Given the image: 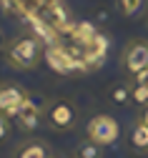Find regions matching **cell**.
I'll return each mask as SVG.
<instances>
[{"label": "cell", "mask_w": 148, "mask_h": 158, "mask_svg": "<svg viewBox=\"0 0 148 158\" xmlns=\"http://www.w3.org/2000/svg\"><path fill=\"white\" fill-rule=\"evenodd\" d=\"M3 58L15 70H35L45 60V45L35 35H18V38L5 43Z\"/></svg>", "instance_id": "obj_1"}, {"label": "cell", "mask_w": 148, "mask_h": 158, "mask_svg": "<svg viewBox=\"0 0 148 158\" xmlns=\"http://www.w3.org/2000/svg\"><path fill=\"white\" fill-rule=\"evenodd\" d=\"M43 113H45V123L48 128L58 131V133H68L78 126V106L68 98H50L43 103Z\"/></svg>", "instance_id": "obj_2"}, {"label": "cell", "mask_w": 148, "mask_h": 158, "mask_svg": "<svg viewBox=\"0 0 148 158\" xmlns=\"http://www.w3.org/2000/svg\"><path fill=\"white\" fill-rule=\"evenodd\" d=\"M118 135H121V126H118L116 118L108 115V113L93 115L88 121V126H86V138H91L93 143H98L103 148L105 146H113L118 141Z\"/></svg>", "instance_id": "obj_3"}, {"label": "cell", "mask_w": 148, "mask_h": 158, "mask_svg": "<svg viewBox=\"0 0 148 158\" xmlns=\"http://www.w3.org/2000/svg\"><path fill=\"white\" fill-rule=\"evenodd\" d=\"M118 63L123 68L125 75H136L141 70H148V40H143V38H133L131 43H125Z\"/></svg>", "instance_id": "obj_4"}, {"label": "cell", "mask_w": 148, "mask_h": 158, "mask_svg": "<svg viewBox=\"0 0 148 158\" xmlns=\"http://www.w3.org/2000/svg\"><path fill=\"white\" fill-rule=\"evenodd\" d=\"M28 101H30V93L23 85H18L13 81H3L0 83V115L15 118Z\"/></svg>", "instance_id": "obj_5"}, {"label": "cell", "mask_w": 148, "mask_h": 158, "mask_svg": "<svg viewBox=\"0 0 148 158\" xmlns=\"http://www.w3.org/2000/svg\"><path fill=\"white\" fill-rule=\"evenodd\" d=\"M40 121H45V113H43V108H40V106H35L33 101H28V103L23 106V110L15 115L18 128H20V131H25V133L35 131V128L40 126Z\"/></svg>", "instance_id": "obj_6"}, {"label": "cell", "mask_w": 148, "mask_h": 158, "mask_svg": "<svg viewBox=\"0 0 148 158\" xmlns=\"http://www.w3.org/2000/svg\"><path fill=\"white\" fill-rule=\"evenodd\" d=\"M13 158H53V156L40 138H28L13 148Z\"/></svg>", "instance_id": "obj_7"}, {"label": "cell", "mask_w": 148, "mask_h": 158, "mask_svg": "<svg viewBox=\"0 0 148 158\" xmlns=\"http://www.w3.org/2000/svg\"><path fill=\"white\" fill-rule=\"evenodd\" d=\"M128 146H131L136 153H148V126H143L138 118L131 123V131H128Z\"/></svg>", "instance_id": "obj_8"}, {"label": "cell", "mask_w": 148, "mask_h": 158, "mask_svg": "<svg viewBox=\"0 0 148 158\" xmlns=\"http://www.w3.org/2000/svg\"><path fill=\"white\" fill-rule=\"evenodd\" d=\"M108 101L113 106H128V103H133V88H131V83H113L108 88Z\"/></svg>", "instance_id": "obj_9"}, {"label": "cell", "mask_w": 148, "mask_h": 158, "mask_svg": "<svg viewBox=\"0 0 148 158\" xmlns=\"http://www.w3.org/2000/svg\"><path fill=\"white\" fill-rule=\"evenodd\" d=\"M148 5V0H116V8L125 18H138Z\"/></svg>", "instance_id": "obj_10"}, {"label": "cell", "mask_w": 148, "mask_h": 158, "mask_svg": "<svg viewBox=\"0 0 148 158\" xmlns=\"http://www.w3.org/2000/svg\"><path fill=\"white\" fill-rule=\"evenodd\" d=\"M75 158H103V146L93 143L91 138H83L75 148Z\"/></svg>", "instance_id": "obj_11"}, {"label": "cell", "mask_w": 148, "mask_h": 158, "mask_svg": "<svg viewBox=\"0 0 148 158\" xmlns=\"http://www.w3.org/2000/svg\"><path fill=\"white\" fill-rule=\"evenodd\" d=\"M133 88V103L138 108H146L148 106V88L146 85H131Z\"/></svg>", "instance_id": "obj_12"}, {"label": "cell", "mask_w": 148, "mask_h": 158, "mask_svg": "<svg viewBox=\"0 0 148 158\" xmlns=\"http://www.w3.org/2000/svg\"><path fill=\"white\" fill-rule=\"evenodd\" d=\"M8 138H10V118L0 115V143L8 141Z\"/></svg>", "instance_id": "obj_13"}, {"label": "cell", "mask_w": 148, "mask_h": 158, "mask_svg": "<svg viewBox=\"0 0 148 158\" xmlns=\"http://www.w3.org/2000/svg\"><path fill=\"white\" fill-rule=\"evenodd\" d=\"M128 83H131V85H146V83H148V70H141V73L131 75Z\"/></svg>", "instance_id": "obj_14"}, {"label": "cell", "mask_w": 148, "mask_h": 158, "mask_svg": "<svg viewBox=\"0 0 148 158\" xmlns=\"http://www.w3.org/2000/svg\"><path fill=\"white\" fill-rule=\"evenodd\" d=\"M136 118H138V121H141V123H143V126H148V106H146V108H141V110H138V115H136Z\"/></svg>", "instance_id": "obj_15"}, {"label": "cell", "mask_w": 148, "mask_h": 158, "mask_svg": "<svg viewBox=\"0 0 148 158\" xmlns=\"http://www.w3.org/2000/svg\"><path fill=\"white\" fill-rule=\"evenodd\" d=\"M0 48H5V43H3V33H0Z\"/></svg>", "instance_id": "obj_16"}, {"label": "cell", "mask_w": 148, "mask_h": 158, "mask_svg": "<svg viewBox=\"0 0 148 158\" xmlns=\"http://www.w3.org/2000/svg\"><path fill=\"white\" fill-rule=\"evenodd\" d=\"M146 88H148V83H146Z\"/></svg>", "instance_id": "obj_17"}, {"label": "cell", "mask_w": 148, "mask_h": 158, "mask_svg": "<svg viewBox=\"0 0 148 158\" xmlns=\"http://www.w3.org/2000/svg\"><path fill=\"white\" fill-rule=\"evenodd\" d=\"M73 158H75V156H73Z\"/></svg>", "instance_id": "obj_18"}]
</instances>
